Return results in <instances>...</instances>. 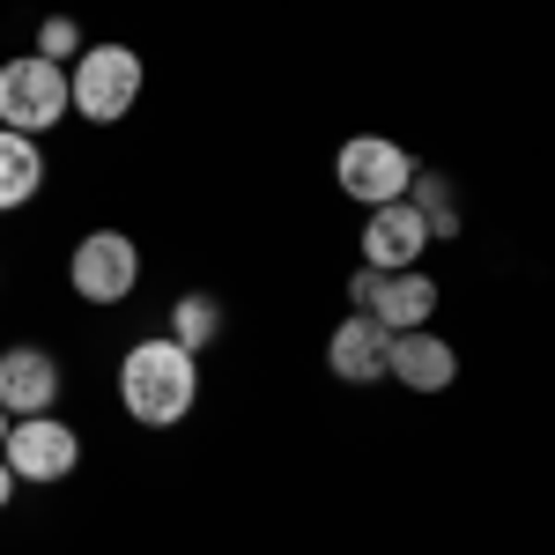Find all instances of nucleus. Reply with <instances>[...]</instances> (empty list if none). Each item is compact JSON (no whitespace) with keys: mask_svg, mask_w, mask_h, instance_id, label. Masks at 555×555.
<instances>
[{"mask_svg":"<svg viewBox=\"0 0 555 555\" xmlns=\"http://www.w3.org/2000/svg\"><path fill=\"white\" fill-rule=\"evenodd\" d=\"M119 408L141 429H178L201 408V356H185L171 334H141L119 356Z\"/></svg>","mask_w":555,"mask_h":555,"instance_id":"f257e3e1","label":"nucleus"},{"mask_svg":"<svg viewBox=\"0 0 555 555\" xmlns=\"http://www.w3.org/2000/svg\"><path fill=\"white\" fill-rule=\"evenodd\" d=\"M149 89V60L133 44H82L67 60V119L89 127H119Z\"/></svg>","mask_w":555,"mask_h":555,"instance_id":"f03ea898","label":"nucleus"},{"mask_svg":"<svg viewBox=\"0 0 555 555\" xmlns=\"http://www.w3.org/2000/svg\"><path fill=\"white\" fill-rule=\"evenodd\" d=\"M0 127L44 141L52 127H67V67H52L38 52L0 60Z\"/></svg>","mask_w":555,"mask_h":555,"instance_id":"7ed1b4c3","label":"nucleus"},{"mask_svg":"<svg viewBox=\"0 0 555 555\" xmlns=\"http://www.w3.org/2000/svg\"><path fill=\"white\" fill-rule=\"evenodd\" d=\"M67 289L82 304H96V311L127 304L141 289V245L127 230H82L75 253H67Z\"/></svg>","mask_w":555,"mask_h":555,"instance_id":"20e7f679","label":"nucleus"},{"mask_svg":"<svg viewBox=\"0 0 555 555\" xmlns=\"http://www.w3.org/2000/svg\"><path fill=\"white\" fill-rule=\"evenodd\" d=\"M437 304H444V289H437V274H423V267H400V274L356 267V274H348V311H371L385 334H415V326H429Z\"/></svg>","mask_w":555,"mask_h":555,"instance_id":"39448f33","label":"nucleus"},{"mask_svg":"<svg viewBox=\"0 0 555 555\" xmlns=\"http://www.w3.org/2000/svg\"><path fill=\"white\" fill-rule=\"evenodd\" d=\"M408 178H415V156H408L392 133H348L341 149H334V185H341L356 208H385V201H400Z\"/></svg>","mask_w":555,"mask_h":555,"instance_id":"423d86ee","label":"nucleus"},{"mask_svg":"<svg viewBox=\"0 0 555 555\" xmlns=\"http://www.w3.org/2000/svg\"><path fill=\"white\" fill-rule=\"evenodd\" d=\"M0 460H8V474H15V481L52 489V481H67V474L82 467V429L60 423V415H23V423H8Z\"/></svg>","mask_w":555,"mask_h":555,"instance_id":"0eeeda50","label":"nucleus"},{"mask_svg":"<svg viewBox=\"0 0 555 555\" xmlns=\"http://www.w3.org/2000/svg\"><path fill=\"white\" fill-rule=\"evenodd\" d=\"M60 392H67V371L44 341H15L0 348V408L23 423V415H60Z\"/></svg>","mask_w":555,"mask_h":555,"instance_id":"6e6552de","label":"nucleus"},{"mask_svg":"<svg viewBox=\"0 0 555 555\" xmlns=\"http://www.w3.org/2000/svg\"><path fill=\"white\" fill-rule=\"evenodd\" d=\"M385 378L415 400H437L460 385V348L444 341L437 326H415V334H392V356H385Z\"/></svg>","mask_w":555,"mask_h":555,"instance_id":"1a4fd4ad","label":"nucleus"},{"mask_svg":"<svg viewBox=\"0 0 555 555\" xmlns=\"http://www.w3.org/2000/svg\"><path fill=\"white\" fill-rule=\"evenodd\" d=\"M429 230L408 201H385V208H363V267L378 274H400V267H423Z\"/></svg>","mask_w":555,"mask_h":555,"instance_id":"9d476101","label":"nucleus"},{"mask_svg":"<svg viewBox=\"0 0 555 555\" xmlns=\"http://www.w3.org/2000/svg\"><path fill=\"white\" fill-rule=\"evenodd\" d=\"M385 356H392V334H385L371 311H348L341 326L326 334V371H334L341 385H378Z\"/></svg>","mask_w":555,"mask_h":555,"instance_id":"9b49d317","label":"nucleus"},{"mask_svg":"<svg viewBox=\"0 0 555 555\" xmlns=\"http://www.w3.org/2000/svg\"><path fill=\"white\" fill-rule=\"evenodd\" d=\"M38 193H44V141L0 127V215L30 208Z\"/></svg>","mask_w":555,"mask_h":555,"instance_id":"f8f14e48","label":"nucleus"},{"mask_svg":"<svg viewBox=\"0 0 555 555\" xmlns=\"http://www.w3.org/2000/svg\"><path fill=\"white\" fill-rule=\"evenodd\" d=\"M222 326H230V311H222V297H215V289H178L171 319H164V334H171L185 356H208V348L222 341Z\"/></svg>","mask_w":555,"mask_h":555,"instance_id":"ddd939ff","label":"nucleus"},{"mask_svg":"<svg viewBox=\"0 0 555 555\" xmlns=\"http://www.w3.org/2000/svg\"><path fill=\"white\" fill-rule=\"evenodd\" d=\"M408 208L423 215L429 245H444V237H460V185L437 171V164H415V178H408V193H400Z\"/></svg>","mask_w":555,"mask_h":555,"instance_id":"4468645a","label":"nucleus"},{"mask_svg":"<svg viewBox=\"0 0 555 555\" xmlns=\"http://www.w3.org/2000/svg\"><path fill=\"white\" fill-rule=\"evenodd\" d=\"M82 44L89 38H82V23H75V15H44V23H38V60H52V67H67Z\"/></svg>","mask_w":555,"mask_h":555,"instance_id":"2eb2a0df","label":"nucleus"},{"mask_svg":"<svg viewBox=\"0 0 555 555\" xmlns=\"http://www.w3.org/2000/svg\"><path fill=\"white\" fill-rule=\"evenodd\" d=\"M15 489H23V481H15V474H8V460H0V512L15 504Z\"/></svg>","mask_w":555,"mask_h":555,"instance_id":"dca6fc26","label":"nucleus"},{"mask_svg":"<svg viewBox=\"0 0 555 555\" xmlns=\"http://www.w3.org/2000/svg\"><path fill=\"white\" fill-rule=\"evenodd\" d=\"M8 423H15V415H8V408H0V444H8Z\"/></svg>","mask_w":555,"mask_h":555,"instance_id":"f3484780","label":"nucleus"}]
</instances>
